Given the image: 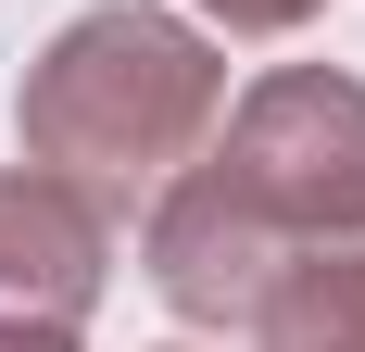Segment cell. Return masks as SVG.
Listing matches in <instances>:
<instances>
[{
	"label": "cell",
	"instance_id": "1",
	"mask_svg": "<svg viewBox=\"0 0 365 352\" xmlns=\"http://www.w3.org/2000/svg\"><path fill=\"white\" fill-rule=\"evenodd\" d=\"M302 252H365V88L328 63H277L227 113V139H202L151 189L139 264L189 327L252 340L264 289Z\"/></svg>",
	"mask_w": 365,
	"mask_h": 352
},
{
	"label": "cell",
	"instance_id": "2",
	"mask_svg": "<svg viewBox=\"0 0 365 352\" xmlns=\"http://www.w3.org/2000/svg\"><path fill=\"white\" fill-rule=\"evenodd\" d=\"M13 126H26V164L76 176L126 227V202H151L227 126V51L189 13H164V0H101L26 63Z\"/></svg>",
	"mask_w": 365,
	"mask_h": 352
},
{
	"label": "cell",
	"instance_id": "3",
	"mask_svg": "<svg viewBox=\"0 0 365 352\" xmlns=\"http://www.w3.org/2000/svg\"><path fill=\"white\" fill-rule=\"evenodd\" d=\"M113 289V214L51 164L0 176V327H88Z\"/></svg>",
	"mask_w": 365,
	"mask_h": 352
},
{
	"label": "cell",
	"instance_id": "4",
	"mask_svg": "<svg viewBox=\"0 0 365 352\" xmlns=\"http://www.w3.org/2000/svg\"><path fill=\"white\" fill-rule=\"evenodd\" d=\"M252 352H365V252H302L264 289Z\"/></svg>",
	"mask_w": 365,
	"mask_h": 352
},
{
	"label": "cell",
	"instance_id": "5",
	"mask_svg": "<svg viewBox=\"0 0 365 352\" xmlns=\"http://www.w3.org/2000/svg\"><path fill=\"white\" fill-rule=\"evenodd\" d=\"M202 13H215L227 38H290V26H315L328 0H202Z\"/></svg>",
	"mask_w": 365,
	"mask_h": 352
},
{
	"label": "cell",
	"instance_id": "6",
	"mask_svg": "<svg viewBox=\"0 0 365 352\" xmlns=\"http://www.w3.org/2000/svg\"><path fill=\"white\" fill-rule=\"evenodd\" d=\"M0 352H76V327H0Z\"/></svg>",
	"mask_w": 365,
	"mask_h": 352
}]
</instances>
